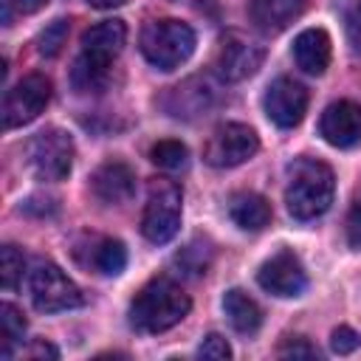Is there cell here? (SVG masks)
Listing matches in <instances>:
<instances>
[{
	"mask_svg": "<svg viewBox=\"0 0 361 361\" xmlns=\"http://www.w3.org/2000/svg\"><path fill=\"white\" fill-rule=\"evenodd\" d=\"M197 355H200V358H217V361H220V358H231V347H228V341H226L223 336L209 333V336L203 338Z\"/></svg>",
	"mask_w": 361,
	"mask_h": 361,
	"instance_id": "27",
	"label": "cell"
},
{
	"mask_svg": "<svg viewBox=\"0 0 361 361\" xmlns=\"http://www.w3.org/2000/svg\"><path fill=\"white\" fill-rule=\"evenodd\" d=\"M228 217L243 231H262L271 223V206L257 192H237L228 200Z\"/></svg>",
	"mask_w": 361,
	"mask_h": 361,
	"instance_id": "18",
	"label": "cell"
},
{
	"mask_svg": "<svg viewBox=\"0 0 361 361\" xmlns=\"http://www.w3.org/2000/svg\"><path fill=\"white\" fill-rule=\"evenodd\" d=\"M212 99H214V87L206 79L195 76V79H189V82H183L178 87H169V96L164 99V107L175 118H180V116L189 118V116L203 113Z\"/></svg>",
	"mask_w": 361,
	"mask_h": 361,
	"instance_id": "15",
	"label": "cell"
},
{
	"mask_svg": "<svg viewBox=\"0 0 361 361\" xmlns=\"http://www.w3.org/2000/svg\"><path fill=\"white\" fill-rule=\"evenodd\" d=\"M90 186H93V195L102 200V203H127L135 192V175L127 164L121 161H107L102 164L93 178H90Z\"/></svg>",
	"mask_w": 361,
	"mask_h": 361,
	"instance_id": "14",
	"label": "cell"
},
{
	"mask_svg": "<svg viewBox=\"0 0 361 361\" xmlns=\"http://www.w3.org/2000/svg\"><path fill=\"white\" fill-rule=\"evenodd\" d=\"M23 268H25L23 254L14 245H3V251H0V282H3L6 290H11L20 282Z\"/></svg>",
	"mask_w": 361,
	"mask_h": 361,
	"instance_id": "25",
	"label": "cell"
},
{
	"mask_svg": "<svg viewBox=\"0 0 361 361\" xmlns=\"http://www.w3.org/2000/svg\"><path fill=\"white\" fill-rule=\"evenodd\" d=\"M195 51V31L180 20H152L141 31V54L158 71L180 68Z\"/></svg>",
	"mask_w": 361,
	"mask_h": 361,
	"instance_id": "4",
	"label": "cell"
},
{
	"mask_svg": "<svg viewBox=\"0 0 361 361\" xmlns=\"http://www.w3.org/2000/svg\"><path fill=\"white\" fill-rule=\"evenodd\" d=\"M305 110H307V90L299 82L282 76V79L268 85V90H265V116L276 127H282V130L296 127L305 118Z\"/></svg>",
	"mask_w": 361,
	"mask_h": 361,
	"instance_id": "12",
	"label": "cell"
},
{
	"mask_svg": "<svg viewBox=\"0 0 361 361\" xmlns=\"http://www.w3.org/2000/svg\"><path fill=\"white\" fill-rule=\"evenodd\" d=\"M192 302L166 276L149 279L130 305V324L138 333H166L169 327L180 324V319L189 313Z\"/></svg>",
	"mask_w": 361,
	"mask_h": 361,
	"instance_id": "3",
	"label": "cell"
},
{
	"mask_svg": "<svg viewBox=\"0 0 361 361\" xmlns=\"http://www.w3.org/2000/svg\"><path fill=\"white\" fill-rule=\"evenodd\" d=\"M25 336V319L14 305H0V353L8 358L11 347L20 344Z\"/></svg>",
	"mask_w": 361,
	"mask_h": 361,
	"instance_id": "21",
	"label": "cell"
},
{
	"mask_svg": "<svg viewBox=\"0 0 361 361\" xmlns=\"http://www.w3.org/2000/svg\"><path fill=\"white\" fill-rule=\"evenodd\" d=\"M93 8H116V6H121V3H127V0H87Z\"/></svg>",
	"mask_w": 361,
	"mask_h": 361,
	"instance_id": "33",
	"label": "cell"
},
{
	"mask_svg": "<svg viewBox=\"0 0 361 361\" xmlns=\"http://www.w3.org/2000/svg\"><path fill=\"white\" fill-rule=\"evenodd\" d=\"M305 8V0H251L248 14L251 23L265 31V34H279L285 31Z\"/></svg>",
	"mask_w": 361,
	"mask_h": 361,
	"instance_id": "16",
	"label": "cell"
},
{
	"mask_svg": "<svg viewBox=\"0 0 361 361\" xmlns=\"http://www.w3.org/2000/svg\"><path fill=\"white\" fill-rule=\"evenodd\" d=\"M358 333L353 330V327H336L333 330V336H330V347L338 353V355H347V353H353L355 347H358Z\"/></svg>",
	"mask_w": 361,
	"mask_h": 361,
	"instance_id": "28",
	"label": "cell"
},
{
	"mask_svg": "<svg viewBox=\"0 0 361 361\" xmlns=\"http://www.w3.org/2000/svg\"><path fill=\"white\" fill-rule=\"evenodd\" d=\"M293 59L296 65L310 73L322 76L330 65V37L322 28H307L293 39Z\"/></svg>",
	"mask_w": 361,
	"mask_h": 361,
	"instance_id": "17",
	"label": "cell"
},
{
	"mask_svg": "<svg viewBox=\"0 0 361 361\" xmlns=\"http://www.w3.org/2000/svg\"><path fill=\"white\" fill-rule=\"evenodd\" d=\"M45 3H48V0H11V6H14L20 14H34V11H39Z\"/></svg>",
	"mask_w": 361,
	"mask_h": 361,
	"instance_id": "32",
	"label": "cell"
},
{
	"mask_svg": "<svg viewBox=\"0 0 361 361\" xmlns=\"http://www.w3.org/2000/svg\"><path fill=\"white\" fill-rule=\"evenodd\" d=\"M223 310H226V316H228V324H231L237 333H243V336L257 333L259 324H262V310H259V305H257L245 290H240V288H231V290L223 296Z\"/></svg>",
	"mask_w": 361,
	"mask_h": 361,
	"instance_id": "19",
	"label": "cell"
},
{
	"mask_svg": "<svg viewBox=\"0 0 361 361\" xmlns=\"http://www.w3.org/2000/svg\"><path fill=\"white\" fill-rule=\"evenodd\" d=\"M336 178L324 161L316 158H296L288 166V186L285 203L296 220H316L333 203Z\"/></svg>",
	"mask_w": 361,
	"mask_h": 361,
	"instance_id": "2",
	"label": "cell"
},
{
	"mask_svg": "<svg viewBox=\"0 0 361 361\" xmlns=\"http://www.w3.org/2000/svg\"><path fill=\"white\" fill-rule=\"evenodd\" d=\"M347 234H350V243L355 248H361V195L353 203V212H350V220H347Z\"/></svg>",
	"mask_w": 361,
	"mask_h": 361,
	"instance_id": "30",
	"label": "cell"
},
{
	"mask_svg": "<svg viewBox=\"0 0 361 361\" xmlns=\"http://www.w3.org/2000/svg\"><path fill=\"white\" fill-rule=\"evenodd\" d=\"M51 99V82L42 73H28L23 76L3 99V127L14 130L28 121H34Z\"/></svg>",
	"mask_w": 361,
	"mask_h": 361,
	"instance_id": "9",
	"label": "cell"
},
{
	"mask_svg": "<svg viewBox=\"0 0 361 361\" xmlns=\"http://www.w3.org/2000/svg\"><path fill=\"white\" fill-rule=\"evenodd\" d=\"M127 25L121 20H104L82 34V51L71 68V82L79 93H96L107 85L110 62L121 54Z\"/></svg>",
	"mask_w": 361,
	"mask_h": 361,
	"instance_id": "1",
	"label": "cell"
},
{
	"mask_svg": "<svg viewBox=\"0 0 361 361\" xmlns=\"http://www.w3.org/2000/svg\"><path fill=\"white\" fill-rule=\"evenodd\" d=\"M259 149V138L257 133L248 127V124H237V121H228V124H220L206 149H203V158L209 166H217V169H231V166H240L245 164L248 158H254Z\"/></svg>",
	"mask_w": 361,
	"mask_h": 361,
	"instance_id": "8",
	"label": "cell"
},
{
	"mask_svg": "<svg viewBox=\"0 0 361 361\" xmlns=\"http://www.w3.org/2000/svg\"><path fill=\"white\" fill-rule=\"evenodd\" d=\"M257 282H259L262 290H268L274 296H282V299L299 296L307 288L305 268H302L299 257H293L290 251H279L271 259H265L257 271Z\"/></svg>",
	"mask_w": 361,
	"mask_h": 361,
	"instance_id": "11",
	"label": "cell"
},
{
	"mask_svg": "<svg viewBox=\"0 0 361 361\" xmlns=\"http://www.w3.org/2000/svg\"><path fill=\"white\" fill-rule=\"evenodd\" d=\"M175 265L189 274V276H200L206 274V268L212 265V245L206 240H192L186 248H180L175 254Z\"/></svg>",
	"mask_w": 361,
	"mask_h": 361,
	"instance_id": "22",
	"label": "cell"
},
{
	"mask_svg": "<svg viewBox=\"0 0 361 361\" xmlns=\"http://www.w3.org/2000/svg\"><path fill=\"white\" fill-rule=\"evenodd\" d=\"M186 155H189L186 147L180 141H172V138H164L149 149V161L161 169H180L186 164Z\"/></svg>",
	"mask_w": 361,
	"mask_h": 361,
	"instance_id": "24",
	"label": "cell"
},
{
	"mask_svg": "<svg viewBox=\"0 0 361 361\" xmlns=\"http://www.w3.org/2000/svg\"><path fill=\"white\" fill-rule=\"evenodd\" d=\"M276 355H282V358H316L319 353H316V347H313L307 338H302V336H288V338L279 344Z\"/></svg>",
	"mask_w": 361,
	"mask_h": 361,
	"instance_id": "26",
	"label": "cell"
},
{
	"mask_svg": "<svg viewBox=\"0 0 361 361\" xmlns=\"http://www.w3.org/2000/svg\"><path fill=\"white\" fill-rule=\"evenodd\" d=\"M180 212H183V195L180 186L169 178H152L147 189V206L141 214V234L161 245L169 243L180 228Z\"/></svg>",
	"mask_w": 361,
	"mask_h": 361,
	"instance_id": "5",
	"label": "cell"
},
{
	"mask_svg": "<svg viewBox=\"0 0 361 361\" xmlns=\"http://www.w3.org/2000/svg\"><path fill=\"white\" fill-rule=\"evenodd\" d=\"M87 268L93 265L99 274L104 276H116L124 271L127 265V248L121 240H110V237H93L90 248H87V259H82Z\"/></svg>",
	"mask_w": 361,
	"mask_h": 361,
	"instance_id": "20",
	"label": "cell"
},
{
	"mask_svg": "<svg viewBox=\"0 0 361 361\" xmlns=\"http://www.w3.org/2000/svg\"><path fill=\"white\" fill-rule=\"evenodd\" d=\"M73 141L59 127H45L28 141V166L39 180H62L73 166Z\"/></svg>",
	"mask_w": 361,
	"mask_h": 361,
	"instance_id": "6",
	"label": "cell"
},
{
	"mask_svg": "<svg viewBox=\"0 0 361 361\" xmlns=\"http://www.w3.org/2000/svg\"><path fill=\"white\" fill-rule=\"evenodd\" d=\"M68 20H54V23H48L42 31H39V37H37V54L39 56H56L59 51H62V45H65V39H68Z\"/></svg>",
	"mask_w": 361,
	"mask_h": 361,
	"instance_id": "23",
	"label": "cell"
},
{
	"mask_svg": "<svg viewBox=\"0 0 361 361\" xmlns=\"http://www.w3.org/2000/svg\"><path fill=\"white\" fill-rule=\"evenodd\" d=\"M347 42L355 54H361V3H355L350 11H347Z\"/></svg>",
	"mask_w": 361,
	"mask_h": 361,
	"instance_id": "29",
	"label": "cell"
},
{
	"mask_svg": "<svg viewBox=\"0 0 361 361\" xmlns=\"http://www.w3.org/2000/svg\"><path fill=\"white\" fill-rule=\"evenodd\" d=\"M31 302L39 313H62L85 302L79 285L62 274L54 262H37L31 271Z\"/></svg>",
	"mask_w": 361,
	"mask_h": 361,
	"instance_id": "7",
	"label": "cell"
},
{
	"mask_svg": "<svg viewBox=\"0 0 361 361\" xmlns=\"http://www.w3.org/2000/svg\"><path fill=\"white\" fill-rule=\"evenodd\" d=\"M23 355H25V358H56L59 353H56V347H51L48 341L39 338V341H34L31 347H25Z\"/></svg>",
	"mask_w": 361,
	"mask_h": 361,
	"instance_id": "31",
	"label": "cell"
},
{
	"mask_svg": "<svg viewBox=\"0 0 361 361\" xmlns=\"http://www.w3.org/2000/svg\"><path fill=\"white\" fill-rule=\"evenodd\" d=\"M319 133L330 147L338 149L355 147L361 141V107L347 99L327 104L319 121Z\"/></svg>",
	"mask_w": 361,
	"mask_h": 361,
	"instance_id": "13",
	"label": "cell"
},
{
	"mask_svg": "<svg viewBox=\"0 0 361 361\" xmlns=\"http://www.w3.org/2000/svg\"><path fill=\"white\" fill-rule=\"evenodd\" d=\"M262 59H265V48L257 39H251L240 31H228L220 39L214 68L226 82H243L259 71Z\"/></svg>",
	"mask_w": 361,
	"mask_h": 361,
	"instance_id": "10",
	"label": "cell"
}]
</instances>
